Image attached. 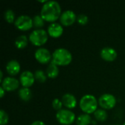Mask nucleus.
Segmentation results:
<instances>
[{
    "mask_svg": "<svg viewBox=\"0 0 125 125\" xmlns=\"http://www.w3.org/2000/svg\"><path fill=\"white\" fill-rule=\"evenodd\" d=\"M5 90L1 86L0 87V97L1 98H3L4 97V94H5Z\"/></svg>",
    "mask_w": 125,
    "mask_h": 125,
    "instance_id": "28",
    "label": "nucleus"
},
{
    "mask_svg": "<svg viewBox=\"0 0 125 125\" xmlns=\"http://www.w3.org/2000/svg\"><path fill=\"white\" fill-rule=\"evenodd\" d=\"M94 116L97 121L103 122L108 119V114L104 109H97L94 113Z\"/></svg>",
    "mask_w": 125,
    "mask_h": 125,
    "instance_id": "20",
    "label": "nucleus"
},
{
    "mask_svg": "<svg viewBox=\"0 0 125 125\" xmlns=\"http://www.w3.org/2000/svg\"><path fill=\"white\" fill-rule=\"evenodd\" d=\"M77 22L78 23V24L81 26H85L89 22V18L87 15L84 14H81L77 16Z\"/></svg>",
    "mask_w": 125,
    "mask_h": 125,
    "instance_id": "25",
    "label": "nucleus"
},
{
    "mask_svg": "<svg viewBox=\"0 0 125 125\" xmlns=\"http://www.w3.org/2000/svg\"><path fill=\"white\" fill-rule=\"evenodd\" d=\"M100 56L104 61L111 62H114L116 59L117 52L113 48L105 47L100 51Z\"/></svg>",
    "mask_w": 125,
    "mask_h": 125,
    "instance_id": "13",
    "label": "nucleus"
},
{
    "mask_svg": "<svg viewBox=\"0 0 125 125\" xmlns=\"http://www.w3.org/2000/svg\"><path fill=\"white\" fill-rule=\"evenodd\" d=\"M59 70L58 66L53 64V62H51L48 64L47 70H46V75L48 78H51V79L56 78L59 75Z\"/></svg>",
    "mask_w": 125,
    "mask_h": 125,
    "instance_id": "16",
    "label": "nucleus"
},
{
    "mask_svg": "<svg viewBox=\"0 0 125 125\" xmlns=\"http://www.w3.org/2000/svg\"><path fill=\"white\" fill-rule=\"evenodd\" d=\"M29 42V40L26 35H21L18 37L15 40V46L18 49H23L25 48Z\"/></svg>",
    "mask_w": 125,
    "mask_h": 125,
    "instance_id": "18",
    "label": "nucleus"
},
{
    "mask_svg": "<svg viewBox=\"0 0 125 125\" xmlns=\"http://www.w3.org/2000/svg\"><path fill=\"white\" fill-rule=\"evenodd\" d=\"M1 83V87L6 92H12L18 89V88L19 87L20 81L15 78L10 76L4 78Z\"/></svg>",
    "mask_w": 125,
    "mask_h": 125,
    "instance_id": "11",
    "label": "nucleus"
},
{
    "mask_svg": "<svg viewBox=\"0 0 125 125\" xmlns=\"http://www.w3.org/2000/svg\"><path fill=\"white\" fill-rule=\"evenodd\" d=\"M4 20L8 23H15V12H13V10H7L5 12H4Z\"/></svg>",
    "mask_w": 125,
    "mask_h": 125,
    "instance_id": "21",
    "label": "nucleus"
},
{
    "mask_svg": "<svg viewBox=\"0 0 125 125\" xmlns=\"http://www.w3.org/2000/svg\"><path fill=\"white\" fill-rule=\"evenodd\" d=\"M34 57L36 60L42 64H48L52 61L51 53L49 51V50L45 48H39L37 49L34 52Z\"/></svg>",
    "mask_w": 125,
    "mask_h": 125,
    "instance_id": "8",
    "label": "nucleus"
},
{
    "mask_svg": "<svg viewBox=\"0 0 125 125\" xmlns=\"http://www.w3.org/2000/svg\"><path fill=\"white\" fill-rule=\"evenodd\" d=\"M125 125V123H124V124H123V125Z\"/></svg>",
    "mask_w": 125,
    "mask_h": 125,
    "instance_id": "30",
    "label": "nucleus"
},
{
    "mask_svg": "<svg viewBox=\"0 0 125 125\" xmlns=\"http://www.w3.org/2000/svg\"><path fill=\"white\" fill-rule=\"evenodd\" d=\"M98 100L92 94H86L81 97L79 102L81 110L86 114H94L98 107Z\"/></svg>",
    "mask_w": 125,
    "mask_h": 125,
    "instance_id": "3",
    "label": "nucleus"
},
{
    "mask_svg": "<svg viewBox=\"0 0 125 125\" xmlns=\"http://www.w3.org/2000/svg\"><path fill=\"white\" fill-rule=\"evenodd\" d=\"M62 8L59 2L56 1H48L41 8L40 15L45 21L55 23L62 15Z\"/></svg>",
    "mask_w": 125,
    "mask_h": 125,
    "instance_id": "1",
    "label": "nucleus"
},
{
    "mask_svg": "<svg viewBox=\"0 0 125 125\" xmlns=\"http://www.w3.org/2000/svg\"><path fill=\"white\" fill-rule=\"evenodd\" d=\"M34 74L35 80H37L39 83H45L46 81L48 76L44 71L41 70H37L35 71Z\"/></svg>",
    "mask_w": 125,
    "mask_h": 125,
    "instance_id": "22",
    "label": "nucleus"
},
{
    "mask_svg": "<svg viewBox=\"0 0 125 125\" xmlns=\"http://www.w3.org/2000/svg\"><path fill=\"white\" fill-rule=\"evenodd\" d=\"M73 60V56L67 49L59 48L56 49L52 53V61L53 64L58 67H64L69 65Z\"/></svg>",
    "mask_w": 125,
    "mask_h": 125,
    "instance_id": "2",
    "label": "nucleus"
},
{
    "mask_svg": "<svg viewBox=\"0 0 125 125\" xmlns=\"http://www.w3.org/2000/svg\"><path fill=\"white\" fill-rule=\"evenodd\" d=\"M62 102L63 103V105L67 108V109H73L77 105V100L76 97L70 93L64 94L62 97Z\"/></svg>",
    "mask_w": 125,
    "mask_h": 125,
    "instance_id": "14",
    "label": "nucleus"
},
{
    "mask_svg": "<svg viewBox=\"0 0 125 125\" xmlns=\"http://www.w3.org/2000/svg\"></svg>",
    "mask_w": 125,
    "mask_h": 125,
    "instance_id": "31",
    "label": "nucleus"
},
{
    "mask_svg": "<svg viewBox=\"0 0 125 125\" xmlns=\"http://www.w3.org/2000/svg\"><path fill=\"white\" fill-rule=\"evenodd\" d=\"M62 106H63V103L62 102V100H60L58 98H55L53 102H52V107L54 110L59 111L60 110L62 109Z\"/></svg>",
    "mask_w": 125,
    "mask_h": 125,
    "instance_id": "26",
    "label": "nucleus"
},
{
    "mask_svg": "<svg viewBox=\"0 0 125 125\" xmlns=\"http://www.w3.org/2000/svg\"><path fill=\"white\" fill-rule=\"evenodd\" d=\"M3 80H4V78H3V72H2V70H0V82L1 83Z\"/></svg>",
    "mask_w": 125,
    "mask_h": 125,
    "instance_id": "29",
    "label": "nucleus"
},
{
    "mask_svg": "<svg viewBox=\"0 0 125 125\" xmlns=\"http://www.w3.org/2000/svg\"><path fill=\"white\" fill-rule=\"evenodd\" d=\"M98 104L104 110H111L116 105V98L111 94H102L98 99Z\"/></svg>",
    "mask_w": 125,
    "mask_h": 125,
    "instance_id": "6",
    "label": "nucleus"
},
{
    "mask_svg": "<svg viewBox=\"0 0 125 125\" xmlns=\"http://www.w3.org/2000/svg\"><path fill=\"white\" fill-rule=\"evenodd\" d=\"M9 122V116L5 111H0V125H6Z\"/></svg>",
    "mask_w": 125,
    "mask_h": 125,
    "instance_id": "24",
    "label": "nucleus"
},
{
    "mask_svg": "<svg viewBox=\"0 0 125 125\" xmlns=\"http://www.w3.org/2000/svg\"><path fill=\"white\" fill-rule=\"evenodd\" d=\"M6 70L10 75L15 76L19 73L21 70V65L18 61L10 60L6 65Z\"/></svg>",
    "mask_w": 125,
    "mask_h": 125,
    "instance_id": "15",
    "label": "nucleus"
},
{
    "mask_svg": "<svg viewBox=\"0 0 125 125\" xmlns=\"http://www.w3.org/2000/svg\"><path fill=\"white\" fill-rule=\"evenodd\" d=\"M92 122V118L89 114H83L79 115L76 119L77 125H89Z\"/></svg>",
    "mask_w": 125,
    "mask_h": 125,
    "instance_id": "19",
    "label": "nucleus"
},
{
    "mask_svg": "<svg viewBox=\"0 0 125 125\" xmlns=\"http://www.w3.org/2000/svg\"><path fill=\"white\" fill-rule=\"evenodd\" d=\"M31 125H46L43 122H42V121H40V120H37V121H34V122H33Z\"/></svg>",
    "mask_w": 125,
    "mask_h": 125,
    "instance_id": "27",
    "label": "nucleus"
},
{
    "mask_svg": "<svg viewBox=\"0 0 125 125\" xmlns=\"http://www.w3.org/2000/svg\"><path fill=\"white\" fill-rule=\"evenodd\" d=\"M59 21H60V23L62 26H70L74 24L75 22L77 21V16L76 14L73 10H65L62 13Z\"/></svg>",
    "mask_w": 125,
    "mask_h": 125,
    "instance_id": "9",
    "label": "nucleus"
},
{
    "mask_svg": "<svg viewBox=\"0 0 125 125\" xmlns=\"http://www.w3.org/2000/svg\"><path fill=\"white\" fill-rule=\"evenodd\" d=\"M14 24L15 27L20 31H28L34 26L32 18L26 15L18 16L16 18Z\"/></svg>",
    "mask_w": 125,
    "mask_h": 125,
    "instance_id": "7",
    "label": "nucleus"
},
{
    "mask_svg": "<svg viewBox=\"0 0 125 125\" xmlns=\"http://www.w3.org/2000/svg\"><path fill=\"white\" fill-rule=\"evenodd\" d=\"M18 96H19V97H20V99L21 100H23L24 102H28L31 98V96H32L31 91L30 90L29 88L23 87V88L19 89Z\"/></svg>",
    "mask_w": 125,
    "mask_h": 125,
    "instance_id": "17",
    "label": "nucleus"
},
{
    "mask_svg": "<svg viewBox=\"0 0 125 125\" xmlns=\"http://www.w3.org/2000/svg\"><path fill=\"white\" fill-rule=\"evenodd\" d=\"M48 34L44 29H35L32 31L29 35L30 42L37 47H40L44 45L48 40Z\"/></svg>",
    "mask_w": 125,
    "mask_h": 125,
    "instance_id": "4",
    "label": "nucleus"
},
{
    "mask_svg": "<svg viewBox=\"0 0 125 125\" xmlns=\"http://www.w3.org/2000/svg\"><path fill=\"white\" fill-rule=\"evenodd\" d=\"M32 20H33V26H34V27L37 28V29H41L45 25V21L43 20V18L41 17L40 15H35L32 18Z\"/></svg>",
    "mask_w": 125,
    "mask_h": 125,
    "instance_id": "23",
    "label": "nucleus"
},
{
    "mask_svg": "<svg viewBox=\"0 0 125 125\" xmlns=\"http://www.w3.org/2000/svg\"><path fill=\"white\" fill-rule=\"evenodd\" d=\"M57 122L62 125H70L76 119L75 114L69 109H62L56 114Z\"/></svg>",
    "mask_w": 125,
    "mask_h": 125,
    "instance_id": "5",
    "label": "nucleus"
},
{
    "mask_svg": "<svg viewBox=\"0 0 125 125\" xmlns=\"http://www.w3.org/2000/svg\"><path fill=\"white\" fill-rule=\"evenodd\" d=\"M47 32L50 37L53 38H59L63 34L64 32L63 26L56 22L52 23L48 26Z\"/></svg>",
    "mask_w": 125,
    "mask_h": 125,
    "instance_id": "12",
    "label": "nucleus"
},
{
    "mask_svg": "<svg viewBox=\"0 0 125 125\" xmlns=\"http://www.w3.org/2000/svg\"><path fill=\"white\" fill-rule=\"evenodd\" d=\"M19 81L23 87L29 88L34 84L35 81L34 74L29 70H25L21 74Z\"/></svg>",
    "mask_w": 125,
    "mask_h": 125,
    "instance_id": "10",
    "label": "nucleus"
}]
</instances>
